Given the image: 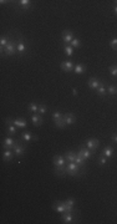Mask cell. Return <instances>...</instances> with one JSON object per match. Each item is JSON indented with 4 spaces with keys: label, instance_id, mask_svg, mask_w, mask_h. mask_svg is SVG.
Segmentation results:
<instances>
[{
    "label": "cell",
    "instance_id": "cell-1",
    "mask_svg": "<svg viewBox=\"0 0 117 224\" xmlns=\"http://www.w3.org/2000/svg\"><path fill=\"white\" fill-rule=\"evenodd\" d=\"M80 171H82V168L75 162H69L67 166H66V174H69V176L75 177V176L79 174Z\"/></svg>",
    "mask_w": 117,
    "mask_h": 224
},
{
    "label": "cell",
    "instance_id": "cell-2",
    "mask_svg": "<svg viewBox=\"0 0 117 224\" xmlns=\"http://www.w3.org/2000/svg\"><path fill=\"white\" fill-rule=\"evenodd\" d=\"M18 51V44L15 41H9V44L5 46V49H4V52L7 56H13V55Z\"/></svg>",
    "mask_w": 117,
    "mask_h": 224
},
{
    "label": "cell",
    "instance_id": "cell-3",
    "mask_svg": "<svg viewBox=\"0 0 117 224\" xmlns=\"http://www.w3.org/2000/svg\"><path fill=\"white\" fill-rule=\"evenodd\" d=\"M67 164V161H66L65 156H54V166L55 167H62V166H66Z\"/></svg>",
    "mask_w": 117,
    "mask_h": 224
},
{
    "label": "cell",
    "instance_id": "cell-4",
    "mask_svg": "<svg viewBox=\"0 0 117 224\" xmlns=\"http://www.w3.org/2000/svg\"><path fill=\"white\" fill-rule=\"evenodd\" d=\"M52 208L55 212H58V213H61V214L66 212V204H65V202H61V200H57V202L54 203Z\"/></svg>",
    "mask_w": 117,
    "mask_h": 224
},
{
    "label": "cell",
    "instance_id": "cell-5",
    "mask_svg": "<svg viewBox=\"0 0 117 224\" xmlns=\"http://www.w3.org/2000/svg\"><path fill=\"white\" fill-rule=\"evenodd\" d=\"M60 67H61V70L62 71H65V72H71L73 69V62L72 61H70V60H67V61H62L61 62V65H60Z\"/></svg>",
    "mask_w": 117,
    "mask_h": 224
},
{
    "label": "cell",
    "instance_id": "cell-6",
    "mask_svg": "<svg viewBox=\"0 0 117 224\" xmlns=\"http://www.w3.org/2000/svg\"><path fill=\"white\" fill-rule=\"evenodd\" d=\"M73 40V34L71 30H64L62 31V41L65 44H70Z\"/></svg>",
    "mask_w": 117,
    "mask_h": 224
},
{
    "label": "cell",
    "instance_id": "cell-7",
    "mask_svg": "<svg viewBox=\"0 0 117 224\" xmlns=\"http://www.w3.org/2000/svg\"><path fill=\"white\" fill-rule=\"evenodd\" d=\"M99 146H100V141L96 138H90L86 141V147L88 149H91V151H96Z\"/></svg>",
    "mask_w": 117,
    "mask_h": 224
},
{
    "label": "cell",
    "instance_id": "cell-8",
    "mask_svg": "<svg viewBox=\"0 0 117 224\" xmlns=\"http://www.w3.org/2000/svg\"><path fill=\"white\" fill-rule=\"evenodd\" d=\"M92 152H93V151L88 149L87 147H85V146H81V147H80V151H79V153L84 157L85 159H90V158H91V157H92Z\"/></svg>",
    "mask_w": 117,
    "mask_h": 224
},
{
    "label": "cell",
    "instance_id": "cell-9",
    "mask_svg": "<svg viewBox=\"0 0 117 224\" xmlns=\"http://www.w3.org/2000/svg\"><path fill=\"white\" fill-rule=\"evenodd\" d=\"M87 85H88V87L91 89V90H97L100 87V85H101V82L99 78H96V77H91L90 80L87 81Z\"/></svg>",
    "mask_w": 117,
    "mask_h": 224
},
{
    "label": "cell",
    "instance_id": "cell-10",
    "mask_svg": "<svg viewBox=\"0 0 117 224\" xmlns=\"http://www.w3.org/2000/svg\"><path fill=\"white\" fill-rule=\"evenodd\" d=\"M13 149H14L15 156H16V157L22 156V155H24V152H25V147L22 146V144H20V143H16V142H15Z\"/></svg>",
    "mask_w": 117,
    "mask_h": 224
},
{
    "label": "cell",
    "instance_id": "cell-11",
    "mask_svg": "<svg viewBox=\"0 0 117 224\" xmlns=\"http://www.w3.org/2000/svg\"><path fill=\"white\" fill-rule=\"evenodd\" d=\"M31 121H33V125L35 127H37V126H41L42 122H44V118H42L41 115H39V113H34L33 117H31Z\"/></svg>",
    "mask_w": 117,
    "mask_h": 224
},
{
    "label": "cell",
    "instance_id": "cell-12",
    "mask_svg": "<svg viewBox=\"0 0 117 224\" xmlns=\"http://www.w3.org/2000/svg\"><path fill=\"white\" fill-rule=\"evenodd\" d=\"M61 219H62V222L64 223H73V214H72V212H65V213H62L61 215Z\"/></svg>",
    "mask_w": 117,
    "mask_h": 224
},
{
    "label": "cell",
    "instance_id": "cell-13",
    "mask_svg": "<svg viewBox=\"0 0 117 224\" xmlns=\"http://www.w3.org/2000/svg\"><path fill=\"white\" fill-rule=\"evenodd\" d=\"M64 121H65V123L70 126V125H72V123H75V121H76V117L73 113L71 112H67L66 115H64Z\"/></svg>",
    "mask_w": 117,
    "mask_h": 224
},
{
    "label": "cell",
    "instance_id": "cell-14",
    "mask_svg": "<svg viewBox=\"0 0 117 224\" xmlns=\"http://www.w3.org/2000/svg\"><path fill=\"white\" fill-rule=\"evenodd\" d=\"M15 142H16V141H15L14 138H11V137H6V138L4 140V142H3V147L5 149H11L14 147Z\"/></svg>",
    "mask_w": 117,
    "mask_h": 224
},
{
    "label": "cell",
    "instance_id": "cell-15",
    "mask_svg": "<svg viewBox=\"0 0 117 224\" xmlns=\"http://www.w3.org/2000/svg\"><path fill=\"white\" fill-rule=\"evenodd\" d=\"M75 163H77V164H79V166H80L81 168H82V171H85V166H86V159H85L84 157L81 156L79 152H77V155H76Z\"/></svg>",
    "mask_w": 117,
    "mask_h": 224
},
{
    "label": "cell",
    "instance_id": "cell-16",
    "mask_svg": "<svg viewBox=\"0 0 117 224\" xmlns=\"http://www.w3.org/2000/svg\"><path fill=\"white\" fill-rule=\"evenodd\" d=\"M13 125H15L18 128H25L28 126V122L24 118H16V120H13Z\"/></svg>",
    "mask_w": 117,
    "mask_h": 224
},
{
    "label": "cell",
    "instance_id": "cell-17",
    "mask_svg": "<svg viewBox=\"0 0 117 224\" xmlns=\"http://www.w3.org/2000/svg\"><path fill=\"white\" fill-rule=\"evenodd\" d=\"M65 204H66V212H73L75 199H73V198H67L65 200Z\"/></svg>",
    "mask_w": 117,
    "mask_h": 224
},
{
    "label": "cell",
    "instance_id": "cell-18",
    "mask_svg": "<svg viewBox=\"0 0 117 224\" xmlns=\"http://www.w3.org/2000/svg\"><path fill=\"white\" fill-rule=\"evenodd\" d=\"M13 156H14V153L11 149H5L3 153V159L5 161V162H10V161L13 159Z\"/></svg>",
    "mask_w": 117,
    "mask_h": 224
},
{
    "label": "cell",
    "instance_id": "cell-19",
    "mask_svg": "<svg viewBox=\"0 0 117 224\" xmlns=\"http://www.w3.org/2000/svg\"><path fill=\"white\" fill-rule=\"evenodd\" d=\"M102 156H105V157H106V158L108 159L110 157L114 156V148H112L111 146L105 147V148H103V151H102Z\"/></svg>",
    "mask_w": 117,
    "mask_h": 224
},
{
    "label": "cell",
    "instance_id": "cell-20",
    "mask_svg": "<svg viewBox=\"0 0 117 224\" xmlns=\"http://www.w3.org/2000/svg\"><path fill=\"white\" fill-rule=\"evenodd\" d=\"M21 137H22V140H24L25 142H30V141H33V140H35V141L37 140V136H33L30 132H24Z\"/></svg>",
    "mask_w": 117,
    "mask_h": 224
},
{
    "label": "cell",
    "instance_id": "cell-21",
    "mask_svg": "<svg viewBox=\"0 0 117 224\" xmlns=\"http://www.w3.org/2000/svg\"><path fill=\"white\" fill-rule=\"evenodd\" d=\"M76 155H77V153H75L73 151H69V152L65 155V158H66V161H67V162H75Z\"/></svg>",
    "mask_w": 117,
    "mask_h": 224
},
{
    "label": "cell",
    "instance_id": "cell-22",
    "mask_svg": "<svg viewBox=\"0 0 117 224\" xmlns=\"http://www.w3.org/2000/svg\"><path fill=\"white\" fill-rule=\"evenodd\" d=\"M64 51H65V55L66 56H72L73 55V48L70 44H65L64 46Z\"/></svg>",
    "mask_w": 117,
    "mask_h": 224
},
{
    "label": "cell",
    "instance_id": "cell-23",
    "mask_svg": "<svg viewBox=\"0 0 117 224\" xmlns=\"http://www.w3.org/2000/svg\"><path fill=\"white\" fill-rule=\"evenodd\" d=\"M19 5H20L24 10H28L31 6V1L30 0H20V1H19Z\"/></svg>",
    "mask_w": 117,
    "mask_h": 224
},
{
    "label": "cell",
    "instance_id": "cell-24",
    "mask_svg": "<svg viewBox=\"0 0 117 224\" xmlns=\"http://www.w3.org/2000/svg\"><path fill=\"white\" fill-rule=\"evenodd\" d=\"M107 93V89H106V86H105L103 84H101L100 85V87L97 89V95L99 96H105Z\"/></svg>",
    "mask_w": 117,
    "mask_h": 224
},
{
    "label": "cell",
    "instance_id": "cell-25",
    "mask_svg": "<svg viewBox=\"0 0 117 224\" xmlns=\"http://www.w3.org/2000/svg\"><path fill=\"white\" fill-rule=\"evenodd\" d=\"M66 166H67V164H66ZM66 166H62V167H55V174H57V176L66 174Z\"/></svg>",
    "mask_w": 117,
    "mask_h": 224
},
{
    "label": "cell",
    "instance_id": "cell-26",
    "mask_svg": "<svg viewBox=\"0 0 117 224\" xmlns=\"http://www.w3.org/2000/svg\"><path fill=\"white\" fill-rule=\"evenodd\" d=\"M75 74H79V75H81V74H84L85 72V70H86V67H85L84 65H81V64H77L76 66H75Z\"/></svg>",
    "mask_w": 117,
    "mask_h": 224
},
{
    "label": "cell",
    "instance_id": "cell-27",
    "mask_svg": "<svg viewBox=\"0 0 117 224\" xmlns=\"http://www.w3.org/2000/svg\"><path fill=\"white\" fill-rule=\"evenodd\" d=\"M25 49H26V46H25V44L22 42V40L20 39V40H19V42H18V52L19 54H24Z\"/></svg>",
    "mask_w": 117,
    "mask_h": 224
},
{
    "label": "cell",
    "instance_id": "cell-28",
    "mask_svg": "<svg viewBox=\"0 0 117 224\" xmlns=\"http://www.w3.org/2000/svg\"><path fill=\"white\" fill-rule=\"evenodd\" d=\"M9 44V40H7L6 36H1L0 39V46H1V52H4V49H5V46Z\"/></svg>",
    "mask_w": 117,
    "mask_h": 224
},
{
    "label": "cell",
    "instance_id": "cell-29",
    "mask_svg": "<svg viewBox=\"0 0 117 224\" xmlns=\"http://www.w3.org/2000/svg\"><path fill=\"white\" fill-rule=\"evenodd\" d=\"M107 93L108 95H117V86L115 85H111V86H108V89H107Z\"/></svg>",
    "mask_w": 117,
    "mask_h": 224
},
{
    "label": "cell",
    "instance_id": "cell-30",
    "mask_svg": "<svg viewBox=\"0 0 117 224\" xmlns=\"http://www.w3.org/2000/svg\"><path fill=\"white\" fill-rule=\"evenodd\" d=\"M18 131V127L15 125H7V133H10V135H15Z\"/></svg>",
    "mask_w": 117,
    "mask_h": 224
},
{
    "label": "cell",
    "instance_id": "cell-31",
    "mask_svg": "<svg viewBox=\"0 0 117 224\" xmlns=\"http://www.w3.org/2000/svg\"><path fill=\"white\" fill-rule=\"evenodd\" d=\"M70 45L72 46V48H77L79 49L80 46H81V41H80V39H77V37H73V40L70 42Z\"/></svg>",
    "mask_w": 117,
    "mask_h": 224
},
{
    "label": "cell",
    "instance_id": "cell-32",
    "mask_svg": "<svg viewBox=\"0 0 117 224\" xmlns=\"http://www.w3.org/2000/svg\"><path fill=\"white\" fill-rule=\"evenodd\" d=\"M29 111L36 113V112L39 111V106H37L36 103H34V102H31V103L29 105Z\"/></svg>",
    "mask_w": 117,
    "mask_h": 224
},
{
    "label": "cell",
    "instance_id": "cell-33",
    "mask_svg": "<svg viewBox=\"0 0 117 224\" xmlns=\"http://www.w3.org/2000/svg\"><path fill=\"white\" fill-rule=\"evenodd\" d=\"M55 126H56L57 128H64L65 126H66V123H65L64 118H61V120H57V121H55Z\"/></svg>",
    "mask_w": 117,
    "mask_h": 224
},
{
    "label": "cell",
    "instance_id": "cell-34",
    "mask_svg": "<svg viewBox=\"0 0 117 224\" xmlns=\"http://www.w3.org/2000/svg\"><path fill=\"white\" fill-rule=\"evenodd\" d=\"M46 111H48V108H46V106L45 105H40L39 106V115H45Z\"/></svg>",
    "mask_w": 117,
    "mask_h": 224
},
{
    "label": "cell",
    "instance_id": "cell-35",
    "mask_svg": "<svg viewBox=\"0 0 117 224\" xmlns=\"http://www.w3.org/2000/svg\"><path fill=\"white\" fill-rule=\"evenodd\" d=\"M52 118H54V121H57V120L64 118V116H62L58 111H56V112H54V113H52Z\"/></svg>",
    "mask_w": 117,
    "mask_h": 224
},
{
    "label": "cell",
    "instance_id": "cell-36",
    "mask_svg": "<svg viewBox=\"0 0 117 224\" xmlns=\"http://www.w3.org/2000/svg\"><path fill=\"white\" fill-rule=\"evenodd\" d=\"M106 163H107V158H106L105 156L101 155V156H100V158H99V164H100V166H105Z\"/></svg>",
    "mask_w": 117,
    "mask_h": 224
},
{
    "label": "cell",
    "instance_id": "cell-37",
    "mask_svg": "<svg viewBox=\"0 0 117 224\" xmlns=\"http://www.w3.org/2000/svg\"><path fill=\"white\" fill-rule=\"evenodd\" d=\"M110 46H111V48H112V50L117 51V37L112 39V40H111V42H110Z\"/></svg>",
    "mask_w": 117,
    "mask_h": 224
},
{
    "label": "cell",
    "instance_id": "cell-38",
    "mask_svg": "<svg viewBox=\"0 0 117 224\" xmlns=\"http://www.w3.org/2000/svg\"><path fill=\"white\" fill-rule=\"evenodd\" d=\"M110 74L114 77H117V66H111V67H110Z\"/></svg>",
    "mask_w": 117,
    "mask_h": 224
},
{
    "label": "cell",
    "instance_id": "cell-39",
    "mask_svg": "<svg viewBox=\"0 0 117 224\" xmlns=\"http://www.w3.org/2000/svg\"><path fill=\"white\" fill-rule=\"evenodd\" d=\"M72 95H73V96H77V95H79V92H77L76 89H72Z\"/></svg>",
    "mask_w": 117,
    "mask_h": 224
},
{
    "label": "cell",
    "instance_id": "cell-40",
    "mask_svg": "<svg viewBox=\"0 0 117 224\" xmlns=\"http://www.w3.org/2000/svg\"><path fill=\"white\" fill-rule=\"evenodd\" d=\"M112 140H114V142L117 143V133H115V135H112Z\"/></svg>",
    "mask_w": 117,
    "mask_h": 224
},
{
    "label": "cell",
    "instance_id": "cell-41",
    "mask_svg": "<svg viewBox=\"0 0 117 224\" xmlns=\"http://www.w3.org/2000/svg\"><path fill=\"white\" fill-rule=\"evenodd\" d=\"M114 11H115V14H116V15H117V5H116V6H115V7H114Z\"/></svg>",
    "mask_w": 117,
    "mask_h": 224
},
{
    "label": "cell",
    "instance_id": "cell-42",
    "mask_svg": "<svg viewBox=\"0 0 117 224\" xmlns=\"http://www.w3.org/2000/svg\"><path fill=\"white\" fill-rule=\"evenodd\" d=\"M115 3H117V1H115Z\"/></svg>",
    "mask_w": 117,
    "mask_h": 224
}]
</instances>
